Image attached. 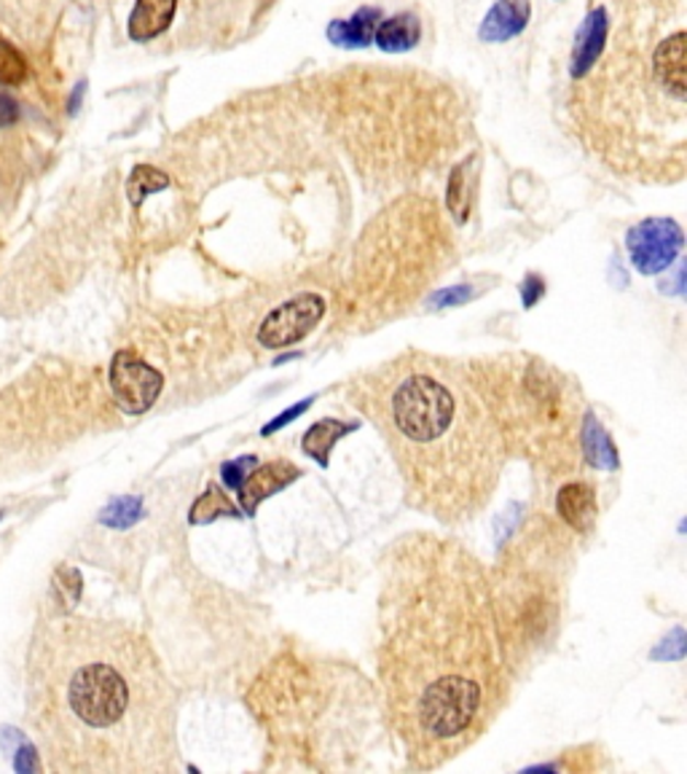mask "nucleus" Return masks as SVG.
Masks as SVG:
<instances>
[{
  "mask_svg": "<svg viewBox=\"0 0 687 774\" xmlns=\"http://www.w3.org/2000/svg\"><path fill=\"white\" fill-rule=\"evenodd\" d=\"M376 670L384 721L412 770L473 748L505 710L514 668L489 573L462 543L408 532L382 560Z\"/></svg>",
  "mask_w": 687,
  "mask_h": 774,
  "instance_id": "nucleus-1",
  "label": "nucleus"
},
{
  "mask_svg": "<svg viewBox=\"0 0 687 774\" xmlns=\"http://www.w3.org/2000/svg\"><path fill=\"white\" fill-rule=\"evenodd\" d=\"M30 723L59 772L167 774L178 766V692L129 624L59 616L30 651Z\"/></svg>",
  "mask_w": 687,
  "mask_h": 774,
  "instance_id": "nucleus-2",
  "label": "nucleus"
},
{
  "mask_svg": "<svg viewBox=\"0 0 687 774\" xmlns=\"http://www.w3.org/2000/svg\"><path fill=\"white\" fill-rule=\"evenodd\" d=\"M379 430L406 487V501L441 525L486 512L508 447L473 361L406 350L347 385Z\"/></svg>",
  "mask_w": 687,
  "mask_h": 774,
  "instance_id": "nucleus-3",
  "label": "nucleus"
},
{
  "mask_svg": "<svg viewBox=\"0 0 687 774\" xmlns=\"http://www.w3.org/2000/svg\"><path fill=\"white\" fill-rule=\"evenodd\" d=\"M503 428L505 447L566 471L583 460L581 399L553 366L529 356L473 361Z\"/></svg>",
  "mask_w": 687,
  "mask_h": 774,
  "instance_id": "nucleus-4",
  "label": "nucleus"
},
{
  "mask_svg": "<svg viewBox=\"0 0 687 774\" xmlns=\"http://www.w3.org/2000/svg\"><path fill=\"white\" fill-rule=\"evenodd\" d=\"M683 245L685 232L674 218H644L626 234L631 263L642 274H658L672 267Z\"/></svg>",
  "mask_w": 687,
  "mask_h": 774,
  "instance_id": "nucleus-5",
  "label": "nucleus"
},
{
  "mask_svg": "<svg viewBox=\"0 0 687 774\" xmlns=\"http://www.w3.org/2000/svg\"><path fill=\"white\" fill-rule=\"evenodd\" d=\"M325 310H328V304L319 293H299V296L288 299L285 304H280L263 317L261 328H258V341L269 350L299 345L319 326Z\"/></svg>",
  "mask_w": 687,
  "mask_h": 774,
  "instance_id": "nucleus-6",
  "label": "nucleus"
},
{
  "mask_svg": "<svg viewBox=\"0 0 687 774\" xmlns=\"http://www.w3.org/2000/svg\"><path fill=\"white\" fill-rule=\"evenodd\" d=\"M108 382H111L113 401L124 414H146L159 401L161 388H165L159 371L129 350L113 356Z\"/></svg>",
  "mask_w": 687,
  "mask_h": 774,
  "instance_id": "nucleus-7",
  "label": "nucleus"
},
{
  "mask_svg": "<svg viewBox=\"0 0 687 774\" xmlns=\"http://www.w3.org/2000/svg\"><path fill=\"white\" fill-rule=\"evenodd\" d=\"M299 468L291 460H271V463L256 465L245 476V482L239 484V495H243V506L247 514H252L258 508V503L267 501L274 492L285 490L288 484L299 479Z\"/></svg>",
  "mask_w": 687,
  "mask_h": 774,
  "instance_id": "nucleus-8",
  "label": "nucleus"
},
{
  "mask_svg": "<svg viewBox=\"0 0 687 774\" xmlns=\"http://www.w3.org/2000/svg\"><path fill=\"white\" fill-rule=\"evenodd\" d=\"M556 514L566 527H572L581 536L590 532V527L596 525V516H599L594 484L583 482V479H572V482L562 484L556 495Z\"/></svg>",
  "mask_w": 687,
  "mask_h": 774,
  "instance_id": "nucleus-9",
  "label": "nucleus"
},
{
  "mask_svg": "<svg viewBox=\"0 0 687 774\" xmlns=\"http://www.w3.org/2000/svg\"><path fill=\"white\" fill-rule=\"evenodd\" d=\"M687 35L683 30H677L674 35H668L666 41H661L658 49L653 54V70L655 78L668 94H674L677 100H685L687 94Z\"/></svg>",
  "mask_w": 687,
  "mask_h": 774,
  "instance_id": "nucleus-10",
  "label": "nucleus"
},
{
  "mask_svg": "<svg viewBox=\"0 0 687 774\" xmlns=\"http://www.w3.org/2000/svg\"><path fill=\"white\" fill-rule=\"evenodd\" d=\"M529 14H532L529 0H497L486 14V20L481 22V41L503 44V41L516 38L527 27Z\"/></svg>",
  "mask_w": 687,
  "mask_h": 774,
  "instance_id": "nucleus-11",
  "label": "nucleus"
},
{
  "mask_svg": "<svg viewBox=\"0 0 687 774\" xmlns=\"http://www.w3.org/2000/svg\"><path fill=\"white\" fill-rule=\"evenodd\" d=\"M174 11H178V0H137L126 22V33L137 44L159 38L172 25Z\"/></svg>",
  "mask_w": 687,
  "mask_h": 774,
  "instance_id": "nucleus-12",
  "label": "nucleus"
},
{
  "mask_svg": "<svg viewBox=\"0 0 687 774\" xmlns=\"http://www.w3.org/2000/svg\"><path fill=\"white\" fill-rule=\"evenodd\" d=\"M607 38V11L594 9L583 20L581 30L575 38V52H572V76H586L596 65V59L601 57Z\"/></svg>",
  "mask_w": 687,
  "mask_h": 774,
  "instance_id": "nucleus-13",
  "label": "nucleus"
},
{
  "mask_svg": "<svg viewBox=\"0 0 687 774\" xmlns=\"http://www.w3.org/2000/svg\"><path fill=\"white\" fill-rule=\"evenodd\" d=\"M379 22H382V11H379L376 5H365V9L354 11L349 20L330 22L328 38L330 44L349 46V49H354V46H369Z\"/></svg>",
  "mask_w": 687,
  "mask_h": 774,
  "instance_id": "nucleus-14",
  "label": "nucleus"
},
{
  "mask_svg": "<svg viewBox=\"0 0 687 774\" xmlns=\"http://www.w3.org/2000/svg\"><path fill=\"white\" fill-rule=\"evenodd\" d=\"M419 38H421V22L417 14H408V11L390 16V20H382L379 22L376 33H373V41L379 44V49L393 52V54L414 49V46L419 44Z\"/></svg>",
  "mask_w": 687,
  "mask_h": 774,
  "instance_id": "nucleus-15",
  "label": "nucleus"
},
{
  "mask_svg": "<svg viewBox=\"0 0 687 774\" xmlns=\"http://www.w3.org/2000/svg\"><path fill=\"white\" fill-rule=\"evenodd\" d=\"M352 428L354 425H344L341 419H330V417L319 419V423H315L309 430H306L304 441H301L304 444V452L325 465L328 463V455H330V449H334V444Z\"/></svg>",
  "mask_w": 687,
  "mask_h": 774,
  "instance_id": "nucleus-16",
  "label": "nucleus"
},
{
  "mask_svg": "<svg viewBox=\"0 0 687 774\" xmlns=\"http://www.w3.org/2000/svg\"><path fill=\"white\" fill-rule=\"evenodd\" d=\"M165 186H170V178H167L165 172L156 170V167L140 165V167H135V172L129 176V186H126V191H129L132 205H140L148 194L165 189Z\"/></svg>",
  "mask_w": 687,
  "mask_h": 774,
  "instance_id": "nucleus-17",
  "label": "nucleus"
},
{
  "mask_svg": "<svg viewBox=\"0 0 687 774\" xmlns=\"http://www.w3.org/2000/svg\"><path fill=\"white\" fill-rule=\"evenodd\" d=\"M27 78V63L22 52L5 38H0V83L5 87H16Z\"/></svg>",
  "mask_w": 687,
  "mask_h": 774,
  "instance_id": "nucleus-18",
  "label": "nucleus"
},
{
  "mask_svg": "<svg viewBox=\"0 0 687 774\" xmlns=\"http://www.w3.org/2000/svg\"><path fill=\"white\" fill-rule=\"evenodd\" d=\"M234 512H237V508H234V503L228 501V497L223 495L218 487H215V490H210L194 508H191V521H207V519H213V516L234 514Z\"/></svg>",
  "mask_w": 687,
  "mask_h": 774,
  "instance_id": "nucleus-19",
  "label": "nucleus"
},
{
  "mask_svg": "<svg viewBox=\"0 0 687 774\" xmlns=\"http://www.w3.org/2000/svg\"><path fill=\"white\" fill-rule=\"evenodd\" d=\"M140 516V501L135 497H122V501H113L111 506L102 512V521L111 527H126Z\"/></svg>",
  "mask_w": 687,
  "mask_h": 774,
  "instance_id": "nucleus-20",
  "label": "nucleus"
},
{
  "mask_svg": "<svg viewBox=\"0 0 687 774\" xmlns=\"http://www.w3.org/2000/svg\"><path fill=\"white\" fill-rule=\"evenodd\" d=\"M449 207L454 210L460 218L468 215V194H465V165L457 167L454 178L449 181Z\"/></svg>",
  "mask_w": 687,
  "mask_h": 774,
  "instance_id": "nucleus-21",
  "label": "nucleus"
},
{
  "mask_svg": "<svg viewBox=\"0 0 687 774\" xmlns=\"http://www.w3.org/2000/svg\"><path fill=\"white\" fill-rule=\"evenodd\" d=\"M256 463H258L256 458H243V460H237V463H226V465H223V479H226V482L232 484V487H239V484L245 482L247 473H250V471L245 473V468H250V465H256Z\"/></svg>",
  "mask_w": 687,
  "mask_h": 774,
  "instance_id": "nucleus-22",
  "label": "nucleus"
},
{
  "mask_svg": "<svg viewBox=\"0 0 687 774\" xmlns=\"http://www.w3.org/2000/svg\"><path fill=\"white\" fill-rule=\"evenodd\" d=\"M16 119H20V108H16V103L9 98V94L0 92V127H9V124H14Z\"/></svg>",
  "mask_w": 687,
  "mask_h": 774,
  "instance_id": "nucleus-23",
  "label": "nucleus"
},
{
  "mask_svg": "<svg viewBox=\"0 0 687 774\" xmlns=\"http://www.w3.org/2000/svg\"><path fill=\"white\" fill-rule=\"evenodd\" d=\"M14 770L16 772H33V770H38V764H35V750L25 745L16 753V759H14Z\"/></svg>",
  "mask_w": 687,
  "mask_h": 774,
  "instance_id": "nucleus-24",
  "label": "nucleus"
},
{
  "mask_svg": "<svg viewBox=\"0 0 687 774\" xmlns=\"http://www.w3.org/2000/svg\"><path fill=\"white\" fill-rule=\"evenodd\" d=\"M470 296V288L460 285V288H451V291H443L436 296V304H460L462 299Z\"/></svg>",
  "mask_w": 687,
  "mask_h": 774,
  "instance_id": "nucleus-25",
  "label": "nucleus"
}]
</instances>
